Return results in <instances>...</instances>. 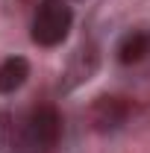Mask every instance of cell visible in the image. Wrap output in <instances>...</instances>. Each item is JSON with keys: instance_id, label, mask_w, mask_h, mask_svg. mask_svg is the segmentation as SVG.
<instances>
[{"instance_id": "obj_4", "label": "cell", "mask_w": 150, "mask_h": 153, "mask_svg": "<svg viewBox=\"0 0 150 153\" xmlns=\"http://www.w3.org/2000/svg\"><path fill=\"white\" fill-rule=\"evenodd\" d=\"M115 56L121 65H138L150 56V30H130L124 33L118 47H115Z\"/></svg>"}, {"instance_id": "obj_5", "label": "cell", "mask_w": 150, "mask_h": 153, "mask_svg": "<svg viewBox=\"0 0 150 153\" xmlns=\"http://www.w3.org/2000/svg\"><path fill=\"white\" fill-rule=\"evenodd\" d=\"M30 76V62L24 56H6L0 62V94H15Z\"/></svg>"}, {"instance_id": "obj_3", "label": "cell", "mask_w": 150, "mask_h": 153, "mask_svg": "<svg viewBox=\"0 0 150 153\" xmlns=\"http://www.w3.org/2000/svg\"><path fill=\"white\" fill-rule=\"evenodd\" d=\"M132 118V103L121 94H100L91 100L88 106V124H91L94 133H118L130 124Z\"/></svg>"}, {"instance_id": "obj_2", "label": "cell", "mask_w": 150, "mask_h": 153, "mask_svg": "<svg viewBox=\"0 0 150 153\" xmlns=\"http://www.w3.org/2000/svg\"><path fill=\"white\" fill-rule=\"evenodd\" d=\"M74 27V9L68 0H38L30 36L38 47H59Z\"/></svg>"}, {"instance_id": "obj_1", "label": "cell", "mask_w": 150, "mask_h": 153, "mask_svg": "<svg viewBox=\"0 0 150 153\" xmlns=\"http://www.w3.org/2000/svg\"><path fill=\"white\" fill-rule=\"evenodd\" d=\"M62 138V115L53 103H38L27 112L0 115L3 153H53Z\"/></svg>"}, {"instance_id": "obj_6", "label": "cell", "mask_w": 150, "mask_h": 153, "mask_svg": "<svg viewBox=\"0 0 150 153\" xmlns=\"http://www.w3.org/2000/svg\"><path fill=\"white\" fill-rule=\"evenodd\" d=\"M94 71H97V50L88 44V47L76 50L74 62L68 65V74H65V76H68V79H65V91H71V88H76L79 82H85Z\"/></svg>"}]
</instances>
